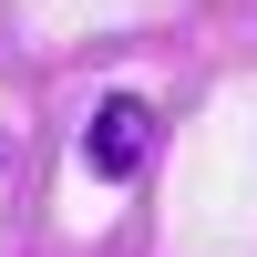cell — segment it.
<instances>
[{"instance_id": "6da1fadb", "label": "cell", "mask_w": 257, "mask_h": 257, "mask_svg": "<svg viewBox=\"0 0 257 257\" xmlns=\"http://www.w3.org/2000/svg\"><path fill=\"white\" fill-rule=\"evenodd\" d=\"M144 155H155V103L144 93H103L93 134H82V165H93L103 185H123V175H144Z\"/></svg>"}, {"instance_id": "7a4b0ae2", "label": "cell", "mask_w": 257, "mask_h": 257, "mask_svg": "<svg viewBox=\"0 0 257 257\" xmlns=\"http://www.w3.org/2000/svg\"><path fill=\"white\" fill-rule=\"evenodd\" d=\"M0 155H11V144H0Z\"/></svg>"}]
</instances>
